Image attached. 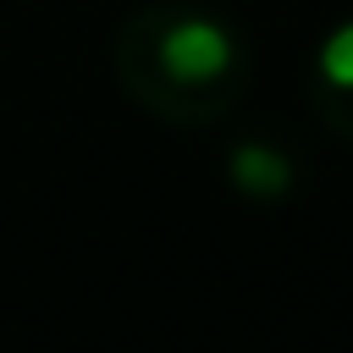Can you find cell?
<instances>
[{"label": "cell", "instance_id": "3", "mask_svg": "<svg viewBox=\"0 0 353 353\" xmlns=\"http://www.w3.org/2000/svg\"><path fill=\"white\" fill-rule=\"evenodd\" d=\"M309 83H331V88L353 83V22H342V28L320 44V55H314V77H309Z\"/></svg>", "mask_w": 353, "mask_h": 353}, {"label": "cell", "instance_id": "4", "mask_svg": "<svg viewBox=\"0 0 353 353\" xmlns=\"http://www.w3.org/2000/svg\"><path fill=\"white\" fill-rule=\"evenodd\" d=\"M309 105H314V116H320L336 138L353 143V83H342V88H331V83H309Z\"/></svg>", "mask_w": 353, "mask_h": 353}, {"label": "cell", "instance_id": "2", "mask_svg": "<svg viewBox=\"0 0 353 353\" xmlns=\"http://www.w3.org/2000/svg\"><path fill=\"white\" fill-rule=\"evenodd\" d=\"M226 171H232V182L243 188V193H254V199H281L287 188H292V160L276 149V143H237L232 149V160H226Z\"/></svg>", "mask_w": 353, "mask_h": 353}, {"label": "cell", "instance_id": "1", "mask_svg": "<svg viewBox=\"0 0 353 353\" xmlns=\"http://www.w3.org/2000/svg\"><path fill=\"white\" fill-rule=\"evenodd\" d=\"M110 72L154 121L210 127L248 88V44L188 0H149L116 28Z\"/></svg>", "mask_w": 353, "mask_h": 353}]
</instances>
